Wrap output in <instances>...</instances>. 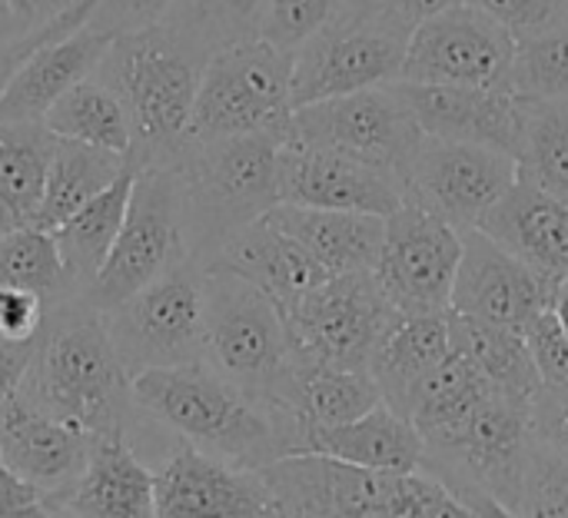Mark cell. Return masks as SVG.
<instances>
[{
	"mask_svg": "<svg viewBox=\"0 0 568 518\" xmlns=\"http://www.w3.org/2000/svg\"><path fill=\"white\" fill-rule=\"evenodd\" d=\"M130 396L163 433L240 469L303 453V419L296 413L260 406L203 359L140 369L130 376Z\"/></svg>",
	"mask_w": 568,
	"mask_h": 518,
	"instance_id": "1",
	"label": "cell"
},
{
	"mask_svg": "<svg viewBox=\"0 0 568 518\" xmlns=\"http://www.w3.org/2000/svg\"><path fill=\"white\" fill-rule=\"evenodd\" d=\"M286 133L290 126L183 146L173 163L183 180V243L200 266L283 200L280 153Z\"/></svg>",
	"mask_w": 568,
	"mask_h": 518,
	"instance_id": "2",
	"label": "cell"
},
{
	"mask_svg": "<svg viewBox=\"0 0 568 518\" xmlns=\"http://www.w3.org/2000/svg\"><path fill=\"white\" fill-rule=\"evenodd\" d=\"M23 389L93 436L126 426V413L136 406L130 373L106 333L103 313L80 296L50 306Z\"/></svg>",
	"mask_w": 568,
	"mask_h": 518,
	"instance_id": "3",
	"label": "cell"
},
{
	"mask_svg": "<svg viewBox=\"0 0 568 518\" xmlns=\"http://www.w3.org/2000/svg\"><path fill=\"white\" fill-rule=\"evenodd\" d=\"M203 270V363L260 406L293 413L296 356L283 309L240 273Z\"/></svg>",
	"mask_w": 568,
	"mask_h": 518,
	"instance_id": "4",
	"label": "cell"
},
{
	"mask_svg": "<svg viewBox=\"0 0 568 518\" xmlns=\"http://www.w3.org/2000/svg\"><path fill=\"white\" fill-rule=\"evenodd\" d=\"M203 60L190 53L163 23L116 37L97 77L126 103L133 126V160L140 166H173L190 143V120Z\"/></svg>",
	"mask_w": 568,
	"mask_h": 518,
	"instance_id": "5",
	"label": "cell"
},
{
	"mask_svg": "<svg viewBox=\"0 0 568 518\" xmlns=\"http://www.w3.org/2000/svg\"><path fill=\"white\" fill-rule=\"evenodd\" d=\"M293 120V50L250 37L216 50L200 73L190 140L286 130Z\"/></svg>",
	"mask_w": 568,
	"mask_h": 518,
	"instance_id": "6",
	"label": "cell"
},
{
	"mask_svg": "<svg viewBox=\"0 0 568 518\" xmlns=\"http://www.w3.org/2000/svg\"><path fill=\"white\" fill-rule=\"evenodd\" d=\"M409 27L353 0L293 50V110L399 80Z\"/></svg>",
	"mask_w": 568,
	"mask_h": 518,
	"instance_id": "7",
	"label": "cell"
},
{
	"mask_svg": "<svg viewBox=\"0 0 568 518\" xmlns=\"http://www.w3.org/2000/svg\"><path fill=\"white\" fill-rule=\"evenodd\" d=\"M180 256H190L183 243L180 170L140 166L113 250L80 299H87L97 313H106L163 276Z\"/></svg>",
	"mask_w": 568,
	"mask_h": 518,
	"instance_id": "8",
	"label": "cell"
},
{
	"mask_svg": "<svg viewBox=\"0 0 568 518\" xmlns=\"http://www.w3.org/2000/svg\"><path fill=\"white\" fill-rule=\"evenodd\" d=\"M203 280L206 270L193 256H180L150 286L103 313L130 376L203 359Z\"/></svg>",
	"mask_w": 568,
	"mask_h": 518,
	"instance_id": "9",
	"label": "cell"
},
{
	"mask_svg": "<svg viewBox=\"0 0 568 518\" xmlns=\"http://www.w3.org/2000/svg\"><path fill=\"white\" fill-rule=\"evenodd\" d=\"M283 316L296 363L369 369L379 339L403 313L389 303L369 270L323 280Z\"/></svg>",
	"mask_w": 568,
	"mask_h": 518,
	"instance_id": "10",
	"label": "cell"
},
{
	"mask_svg": "<svg viewBox=\"0 0 568 518\" xmlns=\"http://www.w3.org/2000/svg\"><path fill=\"white\" fill-rule=\"evenodd\" d=\"M290 136L383 163L406 180V166L423 140V126L393 80L296 106Z\"/></svg>",
	"mask_w": 568,
	"mask_h": 518,
	"instance_id": "11",
	"label": "cell"
},
{
	"mask_svg": "<svg viewBox=\"0 0 568 518\" xmlns=\"http://www.w3.org/2000/svg\"><path fill=\"white\" fill-rule=\"evenodd\" d=\"M459 260L463 230L406 200L386 216V236L373 276L389 303L406 316L449 313Z\"/></svg>",
	"mask_w": 568,
	"mask_h": 518,
	"instance_id": "12",
	"label": "cell"
},
{
	"mask_svg": "<svg viewBox=\"0 0 568 518\" xmlns=\"http://www.w3.org/2000/svg\"><path fill=\"white\" fill-rule=\"evenodd\" d=\"M513 57L516 33L486 10L463 0L416 23L399 80L509 90Z\"/></svg>",
	"mask_w": 568,
	"mask_h": 518,
	"instance_id": "13",
	"label": "cell"
},
{
	"mask_svg": "<svg viewBox=\"0 0 568 518\" xmlns=\"http://www.w3.org/2000/svg\"><path fill=\"white\" fill-rule=\"evenodd\" d=\"M519 180V160L486 143L423 133L406 166V200L453 226H479L486 210Z\"/></svg>",
	"mask_w": 568,
	"mask_h": 518,
	"instance_id": "14",
	"label": "cell"
},
{
	"mask_svg": "<svg viewBox=\"0 0 568 518\" xmlns=\"http://www.w3.org/2000/svg\"><path fill=\"white\" fill-rule=\"evenodd\" d=\"M256 476L273 502V518H393L399 479L326 453L280 456Z\"/></svg>",
	"mask_w": 568,
	"mask_h": 518,
	"instance_id": "15",
	"label": "cell"
},
{
	"mask_svg": "<svg viewBox=\"0 0 568 518\" xmlns=\"http://www.w3.org/2000/svg\"><path fill=\"white\" fill-rule=\"evenodd\" d=\"M280 203L389 216L406 203V180L383 163L333 146L300 143L286 133L280 153Z\"/></svg>",
	"mask_w": 568,
	"mask_h": 518,
	"instance_id": "16",
	"label": "cell"
},
{
	"mask_svg": "<svg viewBox=\"0 0 568 518\" xmlns=\"http://www.w3.org/2000/svg\"><path fill=\"white\" fill-rule=\"evenodd\" d=\"M156 518H273L256 469H240L193 443L173 439L156 466Z\"/></svg>",
	"mask_w": 568,
	"mask_h": 518,
	"instance_id": "17",
	"label": "cell"
},
{
	"mask_svg": "<svg viewBox=\"0 0 568 518\" xmlns=\"http://www.w3.org/2000/svg\"><path fill=\"white\" fill-rule=\"evenodd\" d=\"M556 290L559 286H552L479 226L463 230V260L456 270L449 309L523 333L536 313L552 306Z\"/></svg>",
	"mask_w": 568,
	"mask_h": 518,
	"instance_id": "18",
	"label": "cell"
},
{
	"mask_svg": "<svg viewBox=\"0 0 568 518\" xmlns=\"http://www.w3.org/2000/svg\"><path fill=\"white\" fill-rule=\"evenodd\" d=\"M90 443V429L57 416L23 386L0 413V456L17 479L43 496V502L63 496L80 479Z\"/></svg>",
	"mask_w": 568,
	"mask_h": 518,
	"instance_id": "19",
	"label": "cell"
},
{
	"mask_svg": "<svg viewBox=\"0 0 568 518\" xmlns=\"http://www.w3.org/2000/svg\"><path fill=\"white\" fill-rule=\"evenodd\" d=\"M156 469L143 463L126 436L113 426L93 436L80 479L57 499L43 502L47 516L77 518H156Z\"/></svg>",
	"mask_w": 568,
	"mask_h": 518,
	"instance_id": "20",
	"label": "cell"
},
{
	"mask_svg": "<svg viewBox=\"0 0 568 518\" xmlns=\"http://www.w3.org/2000/svg\"><path fill=\"white\" fill-rule=\"evenodd\" d=\"M396 87L413 106L423 133L486 143L519 160L523 100L513 90L459 87V83H409V80H396Z\"/></svg>",
	"mask_w": 568,
	"mask_h": 518,
	"instance_id": "21",
	"label": "cell"
},
{
	"mask_svg": "<svg viewBox=\"0 0 568 518\" xmlns=\"http://www.w3.org/2000/svg\"><path fill=\"white\" fill-rule=\"evenodd\" d=\"M479 230L559 286L568 276V203L519 173V180L486 210Z\"/></svg>",
	"mask_w": 568,
	"mask_h": 518,
	"instance_id": "22",
	"label": "cell"
},
{
	"mask_svg": "<svg viewBox=\"0 0 568 518\" xmlns=\"http://www.w3.org/2000/svg\"><path fill=\"white\" fill-rule=\"evenodd\" d=\"M110 47L113 37L90 23H80L77 30L40 43L0 93V123L40 120L60 93L97 73Z\"/></svg>",
	"mask_w": 568,
	"mask_h": 518,
	"instance_id": "23",
	"label": "cell"
},
{
	"mask_svg": "<svg viewBox=\"0 0 568 518\" xmlns=\"http://www.w3.org/2000/svg\"><path fill=\"white\" fill-rule=\"evenodd\" d=\"M206 266H223L260 286L283 313L313 286L329 280V270L290 233L273 226L266 216L240 230Z\"/></svg>",
	"mask_w": 568,
	"mask_h": 518,
	"instance_id": "24",
	"label": "cell"
},
{
	"mask_svg": "<svg viewBox=\"0 0 568 518\" xmlns=\"http://www.w3.org/2000/svg\"><path fill=\"white\" fill-rule=\"evenodd\" d=\"M266 220L283 233H290L293 240H300L329 270V276L376 270L386 236V216L359 213V210L276 203L266 213Z\"/></svg>",
	"mask_w": 568,
	"mask_h": 518,
	"instance_id": "25",
	"label": "cell"
},
{
	"mask_svg": "<svg viewBox=\"0 0 568 518\" xmlns=\"http://www.w3.org/2000/svg\"><path fill=\"white\" fill-rule=\"evenodd\" d=\"M303 453H326L353 466L379 469V473H413L423 466V433L389 403H379L359 419L339 426H306Z\"/></svg>",
	"mask_w": 568,
	"mask_h": 518,
	"instance_id": "26",
	"label": "cell"
},
{
	"mask_svg": "<svg viewBox=\"0 0 568 518\" xmlns=\"http://www.w3.org/2000/svg\"><path fill=\"white\" fill-rule=\"evenodd\" d=\"M136 173H140V163L130 156L123 173L103 193H97L90 203H83L73 216H67L53 230L73 296H83L90 290V283L97 280V273L103 270V263L113 250V240L123 226Z\"/></svg>",
	"mask_w": 568,
	"mask_h": 518,
	"instance_id": "27",
	"label": "cell"
},
{
	"mask_svg": "<svg viewBox=\"0 0 568 518\" xmlns=\"http://www.w3.org/2000/svg\"><path fill=\"white\" fill-rule=\"evenodd\" d=\"M449 319L446 313H419V316H399L389 333L379 339L369 373L383 393V403H389L396 413L406 416L409 396L416 383L449 356Z\"/></svg>",
	"mask_w": 568,
	"mask_h": 518,
	"instance_id": "28",
	"label": "cell"
},
{
	"mask_svg": "<svg viewBox=\"0 0 568 518\" xmlns=\"http://www.w3.org/2000/svg\"><path fill=\"white\" fill-rule=\"evenodd\" d=\"M53 143L57 136L40 120L0 123V236L40 226Z\"/></svg>",
	"mask_w": 568,
	"mask_h": 518,
	"instance_id": "29",
	"label": "cell"
},
{
	"mask_svg": "<svg viewBox=\"0 0 568 518\" xmlns=\"http://www.w3.org/2000/svg\"><path fill=\"white\" fill-rule=\"evenodd\" d=\"M493 389L496 386L476 369L469 356H463L459 349H449V356L436 363L416 383L406 416L423 433V443L433 446V443L449 439Z\"/></svg>",
	"mask_w": 568,
	"mask_h": 518,
	"instance_id": "30",
	"label": "cell"
},
{
	"mask_svg": "<svg viewBox=\"0 0 568 518\" xmlns=\"http://www.w3.org/2000/svg\"><path fill=\"white\" fill-rule=\"evenodd\" d=\"M446 319H449L453 349L469 356L476 363V369L496 389L532 403L542 379H539V369H536L532 353L526 346V336L519 329L499 326V323H489V319H476V316H466V313H456V309H449Z\"/></svg>",
	"mask_w": 568,
	"mask_h": 518,
	"instance_id": "31",
	"label": "cell"
},
{
	"mask_svg": "<svg viewBox=\"0 0 568 518\" xmlns=\"http://www.w3.org/2000/svg\"><path fill=\"white\" fill-rule=\"evenodd\" d=\"M40 123L53 136L80 140L90 146H103L113 153L130 156L133 153V126L123 97L97 73L73 83L67 93H60L50 110L40 116Z\"/></svg>",
	"mask_w": 568,
	"mask_h": 518,
	"instance_id": "32",
	"label": "cell"
},
{
	"mask_svg": "<svg viewBox=\"0 0 568 518\" xmlns=\"http://www.w3.org/2000/svg\"><path fill=\"white\" fill-rule=\"evenodd\" d=\"M126 160L130 156H123V153L57 136L53 153H50V166H47L40 226L57 230L83 203H90L97 193H103L123 173Z\"/></svg>",
	"mask_w": 568,
	"mask_h": 518,
	"instance_id": "33",
	"label": "cell"
},
{
	"mask_svg": "<svg viewBox=\"0 0 568 518\" xmlns=\"http://www.w3.org/2000/svg\"><path fill=\"white\" fill-rule=\"evenodd\" d=\"M383 403L369 369H343L320 363H296L293 413L306 426H339L366 416Z\"/></svg>",
	"mask_w": 568,
	"mask_h": 518,
	"instance_id": "34",
	"label": "cell"
},
{
	"mask_svg": "<svg viewBox=\"0 0 568 518\" xmlns=\"http://www.w3.org/2000/svg\"><path fill=\"white\" fill-rule=\"evenodd\" d=\"M270 0H173L163 27L203 63L240 40L263 37Z\"/></svg>",
	"mask_w": 568,
	"mask_h": 518,
	"instance_id": "35",
	"label": "cell"
},
{
	"mask_svg": "<svg viewBox=\"0 0 568 518\" xmlns=\"http://www.w3.org/2000/svg\"><path fill=\"white\" fill-rule=\"evenodd\" d=\"M523 100L519 173L568 203V103Z\"/></svg>",
	"mask_w": 568,
	"mask_h": 518,
	"instance_id": "36",
	"label": "cell"
},
{
	"mask_svg": "<svg viewBox=\"0 0 568 518\" xmlns=\"http://www.w3.org/2000/svg\"><path fill=\"white\" fill-rule=\"evenodd\" d=\"M0 280L37 290L50 306L73 299L53 230L23 226L0 236Z\"/></svg>",
	"mask_w": 568,
	"mask_h": 518,
	"instance_id": "37",
	"label": "cell"
},
{
	"mask_svg": "<svg viewBox=\"0 0 568 518\" xmlns=\"http://www.w3.org/2000/svg\"><path fill=\"white\" fill-rule=\"evenodd\" d=\"M509 90L526 100L568 103V23L546 33L516 37Z\"/></svg>",
	"mask_w": 568,
	"mask_h": 518,
	"instance_id": "38",
	"label": "cell"
},
{
	"mask_svg": "<svg viewBox=\"0 0 568 518\" xmlns=\"http://www.w3.org/2000/svg\"><path fill=\"white\" fill-rule=\"evenodd\" d=\"M523 516L568 518V453L532 436L523 476Z\"/></svg>",
	"mask_w": 568,
	"mask_h": 518,
	"instance_id": "39",
	"label": "cell"
},
{
	"mask_svg": "<svg viewBox=\"0 0 568 518\" xmlns=\"http://www.w3.org/2000/svg\"><path fill=\"white\" fill-rule=\"evenodd\" d=\"M393 518H473L463 499L423 466L396 479Z\"/></svg>",
	"mask_w": 568,
	"mask_h": 518,
	"instance_id": "40",
	"label": "cell"
},
{
	"mask_svg": "<svg viewBox=\"0 0 568 518\" xmlns=\"http://www.w3.org/2000/svg\"><path fill=\"white\" fill-rule=\"evenodd\" d=\"M349 3L353 0H270L263 37L286 50H296L306 37H313L323 23H329Z\"/></svg>",
	"mask_w": 568,
	"mask_h": 518,
	"instance_id": "41",
	"label": "cell"
},
{
	"mask_svg": "<svg viewBox=\"0 0 568 518\" xmlns=\"http://www.w3.org/2000/svg\"><path fill=\"white\" fill-rule=\"evenodd\" d=\"M523 336H526V346L532 353L542 386H568V336L556 309L549 306L536 313L523 326Z\"/></svg>",
	"mask_w": 568,
	"mask_h": 518,
	"instance_id": "42",
	"label": "cell"
},
{
	"mask_svg": "<svg viewBox=\"0 0 568 518\" xmlns=\"http://www.w3.org/2000/svg\"><path fill=\"white\" fill-rule=\"evenodd\" d=\"M499 23H506L516 37L546 33L568 23V0H466Z\"/></svg>",
	"mask_w": 568,
	"mask_h": 518,
	"instance_id": "43",
	"label": "cell"
},
{
	"mask_svg": "<svg viewBox=\"0 0 568 518\" xmlns=\"http://www.w3.org/2000/svg\"><path fill=\"white\" fill-rule=\"evenodd\" d=\"M93 3H97V0H77V3H73V7H67L60 17H53L50 23L33 27V30H27V33H20V37L7 40V43H0V93L7 90V83H10V80H13V73L20 70V63H23V60H27L40 43H47V40H53V37H63V33L77 30L80 23H87V17H90Z\"/></svg>",
	"mask_w": 568,
	"mask_h": 518,
	"instance_id": "44",
	"label": "cell"
},
{
	"mask_svg": "<svg viewBox=\"0 0 568 518\" xmlns=\"http://www.w3.org/2000/svg\"><path fill=\"white\" fill-rule=\"evenodd\" d=\"M50 303L27 286L0 280V339L7 343H33L47 323Z\"/></svg>",
	"mask_w": 568,
	"mask_h": 518,
	"instance_id": "45",
	"label": "cell"
},
{
	"mask_svg": "<svg viewBox=\"0 0 568 518\" xmlns=\"http://www.w3.org/2000/svg\"><path fill=\"white\" fill-rule=\"evenodd\" d=\"M170 7H173V0H97L87 23L116 40V37L163 23Z\"/></svg>",
	"mask_w": 568,
	"mask_h": 518,
	"instance_id": "46",
	"label": "cell"
},
{
	"mask_svg": "<svg viewBox=\"0 0 568 518\" xmlns=\"http://www.w3.org/2000/svg\"><path fill=\"white\" fill-rule=\"evenodd\" d=\"M529 426L539 443L568 453V386H539L529 403Z\"/></svg>",
	"mask_w": 568,
	"mask_h": 518,
	"instance_id": "47",
	"label": "cell"
},
{
	"mask_svg": "<svg viewBox=\"0 0 568 518\" xmlns=\"http://www.w3.org/2000/svg\"><path fill=\"white\" fill-rule=\"evenodd\" d=\"M33 349H37V339L33 343L0 339V413L20 393V386L30 373V363H33Z\"/></svg>",
	"mask_w": 568,
	"mask_h": 518,
	"instance_id": "48",
	"label": "cell"
},
{
	"mask_svg": "<svg viewBox=\"0 0 568 518\" xmlns=\"http://www.w3.org/2000/svg\"><path fill=\"white\" fill-rule=\"evenodd\" d=\"M23 516H47L43 512V496L17 479L10 466L0 456V518H23Z\"/></svg>",
	"mask_w": 568,
	"mask_h": 518,
	"instance_id": "49",
	"label": "cell"
},
{
	"mask_svg": "<svg viewBox=\"0 0 568 518\" xmlns=\"http://www.w3.org/2000/svg\"><path fill=\"white\" fill-rule=\"evenodd\" d=\"M363 3L386 13V17H393V20H399L403 27L416 30V23H423L426 17H433V13H439V10H446L453 3H463V0H363Z\"/></svg>",
	"mask_w": 568,
	"mask_h": 518,
	"instance_id": "50",
	"label": "cell"
},
{
	"mask_svg": "<svg viewBox=\"0 0 568 518\" xmlns=\"http://www.w3.org/2000/svg\"><path fill=\"white\" fill-rule=\"evenodd\" d=\"M77 0H13V10H17V17H20V23L27 27V30H33V27H43V23H50L53 17H60L67 7H73Z\"/></svg>",
	"mask_w": 568,
	"mask_h": 518,
	"instance_id": "51",
	"label": "cell"
},
{
	"mask_svg": "<svg viewBox=\"0 0 568 518\" xmlns=\"http://www.w3.org/2000/svg\"><path fill=\"white\" fill-rule=\"evenodd\" d=\"M20 33H27V27L20 23V17L13 10V0H0V43L13 40Z\"/></svg>",
	"mask_w": 568,
	"mask_h": 518,
	"instance_id": "52",
	"label": "cell"
},
{
	"mask_svg": "<svg viewBox=\"0 0 568 518\" xmlns=\"http://www.w3.org/2000/svg\"><path fill=\"white\" fill-rule=\"evenodd\" d=\"M552 309H556V316H559V323H562V329H566L568 336V276L559 283V290H556Z\"/></svg>",
	"mask_w": 568,
	"mask_h": 518,
	"instance_id": "53",
	"label": "cell"
}]
</instances>
